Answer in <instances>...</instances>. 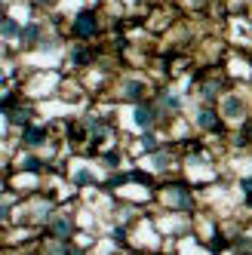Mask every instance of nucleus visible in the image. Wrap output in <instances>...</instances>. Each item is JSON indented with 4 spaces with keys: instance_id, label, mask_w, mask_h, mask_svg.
Returning a JSON list of instances; mask_svg holds the SVG:
<instances>
[{
    "instance_id": "f257e3e1",
    "label": "nucleus",
    "mask_w": 252,
    "mask_h": 255,
    "mask_svg": "<svg viewBox=\"0 0 252 255\" xmlns=\"http://www.w3.org/2000/svg\"><path fill=\"white\" fill-rule=\"evenodd\" d=\"M157 86L160 83L148 74V71L123 68V71H117V74H114V80H111V86H108L105 99L114 102L117 108H129V105H141V102L154 99Z\"/></svg>"
},
{
    "instance_id": "f03ea898",
    "label": "nucleus",
    "mask_w": 252,
    "mask_h": 255,
    "mask_svg": "<svg viewBox=\"0 0 252 255\" xmlns=\"http://www.w3.org/2000/svg\"><path fill=\"white\" fill-rule=\"evenodd\" d=\"M154 209H166V212H185L194 215L203 209V197L200 188H194L185 175H172L163 178L157 185V197H154Z\"/></svg>"
},
{
    "instance_id": "7ed1b4c3",
    "label": "nucleus",
    "mask_w": 252,
    "mask_h": 255,
    "mask_svg": "<svg viewBox=\"0 0 252 255\" xmlns=\"http://www.w3.org/2000/svg\"><path fill=\"white\" fill-rule=\"evenodd\" d=\"M62 34L68 40H77V43H99V40L108 37V22H105V15L99 12V6L86 3L83 9L65 15Z\"/></svg>"
},
{
    "instance_id": "20e7f679",
    "label": "nucleus",
    "mask_w": 252,
    "mask_h": 255,
    "mask_svg": "<svg viewBox=\"0 0 252 255\" xmlns=\"http://www.w3.org/2000/svg\"><path fill=\"white\" fill-rule=\"evenodd\" d=\"M117 126H120L123 135H141V132H151V129H163L166 120L160 114V108L154 105V99H148L141 105L120 108L117 111Z\"/></svg>"
},
{
    "instance_id": "39448f33",
    "label": "nucleus",
    "mask_w": 252,
    "mask_h": 255,
    "mask_svg": "<svg viewBox=\"0 0 252 255\" xmlns=\"http://www.w3.org/2000/svg\"><path fill=\"white\" fill-rule=\"evenodd\" d=\"M219 114L228 123V129H240V126L252 123V89L234 83L219 99Z\"/></svg>"
},
{
    "instance_id": "423d86ee",
    "label": "nucleus",
    "mask_w": 252,
    "mask_h": 255,
    "mask_svg": "<svg viewBox=\"0 0 252 255\" xmlns=\"http://www.w3.org/2000/svg\"><path fill=\"white\" fill-rule=\"evenodd\" d=\"M62 80H65V71H59V68L28 71V74L22 77V93H25V99H31V102L46 105V102H52V99H59Z\"/></svg>"
},
{
    "instance_id": "0eeeda50",
    "label": "nucleus",
    "mask_w": 252,
    "mask_h": 255,
    "mask_svg": "<svg viewBox=\"0 0 252 255\" xmlns=\"http://www.w3.org/2000/svg\"><path fill=\"white\" fill-rule=\"evenodd\" d=\"M105 52V40L99 43H77V40H68V52H65V62H62V71L65 74H86L89 68H96L99 59Z\"/></svg>"
},
{
    "instance_id": "6e6552de",
    "label": "nucleus",
    "mask_w": 252,
    "mask_h": 255,
    "mask_svg": "<svg viewBox=\"0 0 252 255\" xmlns=\"http://www.w3.org/2000/svg\"><path fill=\"white\" fill-rule=\"evenodd\" d=\"M163 246H166V237L160 234V228H157V222H154V215H151V209H148V212L129 228V249L160 255V252H163Z\"/></svg>"
},
{
    "instance_id": "1a4fd4ad",
    "label": "nucleus",
    "mask_w": 252,
    "mask_h": 255,
    "mask_svg": "<svg viewBox=\"0 0 252 255\" xmlns=\"http://www.w3.org/2000/svg\"><path fill=\"white\" fill-rule=\"evenodd\" d=\"M77 206L80 200H74V203H62L56 209V215L46 222L43 228V237H59V240H74L77 231H80V222H77Z\"/></svg>"
},
{
    "instance_id": "9d476101",
    "label": "nucleus",
    "mask_w": 252,
    "mask_h": 255,
    "mask_svg": "<svg viewBox=\"0 0 252 255\" xmlns=\"http://www.w3.org/2000/svg\"><path fill=\"white\" fill-rule=\"evenodd\" d=\"M154 222L160 228V234L166 240H182V237L194 234V215H185V212H166V209H151Z\"/></svg>"
},
{
    "instance_id": "9b49d317",
    "label": "nucleus",
    "mask_w": 252,
    "mask_h": 255,
    "mask_svg": "<svg viewBox=\"0 0 252 255\" xmlns=\"http://www.w3.org/2000/svg\"><path fill=\"white\" fill-rule=\"evenodd\" d=\"M222 37L228 40L231 49L252 56V19H249V15H228Z\"/></svg>"
},
{
    "instance_id": "f8f14e48",
    "label": "nucleus",
    "mask_w": 252,
    "mask_h": 255,
    "mask_svg": "<svg viewBox=\"0 0 252 255\" xmlns=\"http://www.w3.org/2000/svg\"><path fill=\"white\" fill-rule=\"evenodd\" d=\"M3 185L19 191L22 197H34V194L46 191V172H6Z\"/></svg>"
},
{
    "instance_id": "ddd939ff",
    "label": "nucleus",
    "mask_w": 252,
    "mask_h": 255,
    "mask_svg": "<svg viewBox=\"0 0 252 255\" xmlns=\"http://www.w3.org/2000/svg\"><path fill=\"white\" fill-rule=\"evenodd\" d=\"M28 3L37 9L40 15H52V12H59V9H62V0H28Z\"/></svg>"
},
{
    "instance_id": "4468645a",
    "label": "nucleus",
    "mask_w": 252,
    "mask_h": 255,
    "mask_svg": "<svg viewBox=\"0 0 252 255\" xmlns=\"http://www.w3.org/2000/svg\"><path fill=\"white\" fill-rule=\"evenodd\" d=\"M240 255H252V252H240Z\"/></svg>"
}]
</instances>
